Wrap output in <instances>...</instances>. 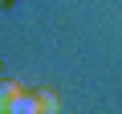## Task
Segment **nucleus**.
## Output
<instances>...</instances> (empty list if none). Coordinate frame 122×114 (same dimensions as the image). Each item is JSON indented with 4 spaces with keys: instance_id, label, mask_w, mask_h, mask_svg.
<instances>
[{
    "instance_id": "1",
    "label": "nucleus",
    "mask_w": 122,
    "mask_h": 114,
    "mask_svg": "<svg viewBox=\"0 0 122 114\" xmlns=\"http://www.w3.org/2000/svg\"><path fill=\"white\" fill-rule=\"evenodd\" d=\"M12 114H61V102H57V94H49V90H33V94L20 90Z\"/></svg>"
},
{
    "instance_id": "2",
    "label": "nucleus",
    "mask_w": 122,
    "mask_h": 114,
    "mask_svg": "<svg viewBox=\"0 0 122 114\" xmlns=\"http://www.w3.org/2000/svg\"><path fill=\"white\" fill-rule=\"evenodd\" d=\"M16 98H20V86L16 82H0V114H12Z\"/></svg>"
}]
</instances>
